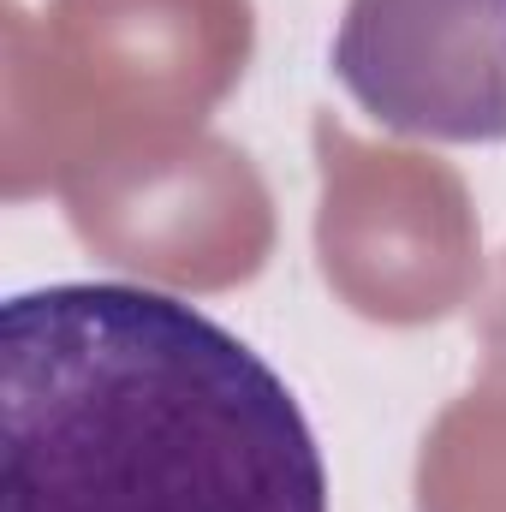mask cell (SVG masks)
I'll return each instance as SVG.
<instances>
[{
	"mask_svg": "<svg viewBox=\"0 0 506 512\" xmlns=\"http://www.w3.org/2000/svg\"><path fill=\"white\" fill-rule=\"evenodd\" d=\"M0 512H328L280 370L197 304L54 280L0 316Z\"/></svg>",
	"mask_w": 506,
	"mask_h": 512,
	"instance_id": "1",
	"label": "cell"
},
{
	"mask_svg": "<svg viewBox=\"0 0 506 512\" xmlns=\"http://www.w3.org/2000/svg\"><path fill=\"white\" fill-rule=\"evenodd\" d=\"M334 78L387 131L506 143V0H346Z\"/></svg>",
	"mask_w": 506,
	"mask_h": 512,
	"instance_id": "2",
	"label": "cell"
}]
</instances>
